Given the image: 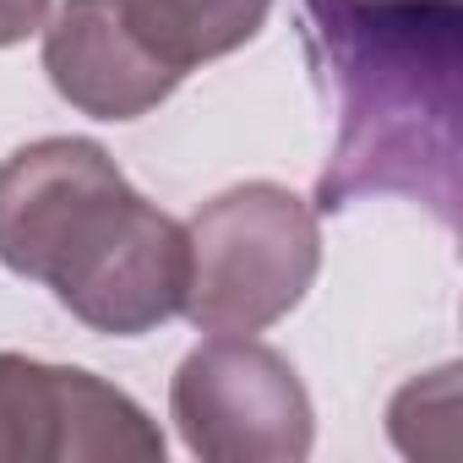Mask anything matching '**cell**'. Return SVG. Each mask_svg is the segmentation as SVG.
Here are the masks:
<instances>
[{
  "instance_id": "1",
  "label": "cell",
  "mask_w": 463,
  "mask_h": 463,
  "mask_svg": "<svg viewBox=\"0 0 463 463\" xmlns=\"http://www.w3.org/2000/svg\"><path fill=\"white\" fill-rule=\"evenodd\" d=\"M306 50L338 99L317 213L409 196L452 229L463 115V0H300Z\"/></svg>"
},
{
  "instance_id": "2",
  "label": "cell",
  "mask_w": 463,
  "mask_h": 463,
  "mask_svg": "<svg viewBox=\"0 0 463 463\" xmlns=\"http://www.w3.org/2000/svg\"><path fill=\"white\" fill-rule=\"evenodd\" d=\"M0 262L109 338L180 317L191 279L185 223L88 137H39L0 164Z\"/></svg>"
},
{
  "instance_id": "3",
  "label": "cell",
  "mask_w": 463,
  "mask_h": 463,
  "mask_svg": "<svg viewBox=\"0 0 463 463\" xmlns=\"http://www.w3.org/2000/svg\"><path fill=\"white\" fill-rule=\"evenodd\" d=\"M191 279L180 317L196 333H262L284 322L322 268V223L279 180L229 185L185 218Z\"/></svg>"
},
{
  "instance_id": "4",
  "label": "cell",
  "mask_w": 463,
  "mask_h": 463,
  "mask_svg": "<svg viewBox=\"0 0 463 463\" xmlns=\"http://www.w3.org/2000/svg\"><path fill=\"white\" fill-rule=\"evenodd\" d=\"M169 420L202 463H300L317 441L300 371L251 333H213L180 360Z\"/></svg>"
},
{
  "instance_id": "5",
  "label": "cell",
  "mask_w": 463,
  "mask_h": 463,
  "mask_svg": "<svg viewBox=\"0 0 463 463\" xmlns=\"http://www.w3.org/2000/svg\"><path fill=\"white\" fill-rule=\"evenodd\" d=\"M164 463V430L82 365L0 354V463Z\"/></svg>"
},
{
  "instance_id": "6",
  "label": "cell",
  "mask_w": 463,
  "mask_h": 463,
  "mask_svg": "<svg viewBox=\"0 0 463 463\" xmlns=\"http://www.w3.org/2000/svg\"><path fill=\"white\" fill-rule=\"evenodd\" d=\"M44 71L50 88L93 120H142L180 88V77L142 50L120 0H66L44 23Z\"/></svg>"
},
{
  "instance_id": "7",
  "label": "cell",
  "mask_w": 463,
  "mask_h": 463,
  "mask_svg": "<svg viewBox=\"0 0 463 463\" xmlns=\"http://www.w3.org/2000/svg\"><path fill=\"white\" fill-rule=\"evenodd\" d=\"M120 12L142 39V50L169 77L185 82L196 66L251 44L273 12V0H120Z\"/></svg>"
},
{
  "instance_id": "8",
  "label": "cell",
  "mask_w": 463,
  "mask_h": 463,
  "mask_svg": "<svg viewBox=\"0 0 463 463\" xmlns=\"http://www.w3.org/2000/svg\"><path fill=\"white\" fill-rule=\"evenodd\" d=\"M50 12H55V0H0V50L39 33L50 23Z\"/></svg>"
}]
</instances>
